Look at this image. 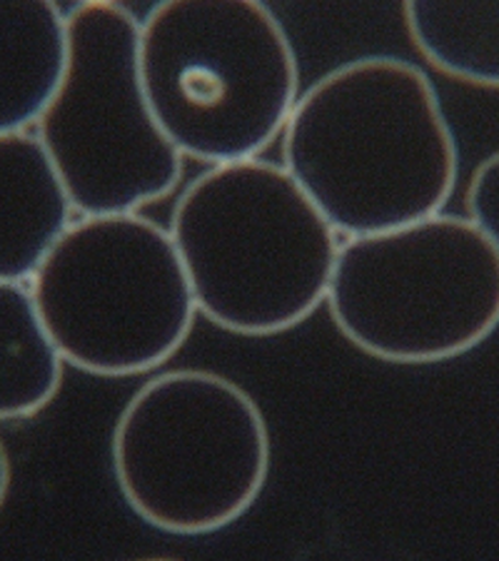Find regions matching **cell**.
I'll return each instance as SVG.
<instances>
[{"mask_svg": "<svg viewBox=\"0 0 499 561\" xmlns=\"http://www.w3.org/2000/svg\"><path fill=\"white\" fill-rule=\"evenodd\" d=\"M29 287L66 362L98 377L160 367L197 314L170 230L138 213L78 217Z\"/></svg>", "mask_w": 499, "mask_h": 561, "instance_id": "8992f818", "label": "cell"}, {"mask_svg": "<svg viewBox=\"0 0 499 561\" xmlns=\"http://www.w3.org/2000/svg\"><path fill=\"white\" fill-rule=\"evenodd\" d=\"M113 472L125 504L150 527L183 537L225 529L265 490V417L228 377L162 373L115 422Z\"/></svg>", "mask_w": 499, "mask_h": 561, "instance_id": "277c9868", "label": "cell"}, {"mask_svg": "<svg viewBox=\"0 0 499 561\" xmlns=\"http://www.w3.org/2000/svg\"><path fill=\"white\" fill-rule=\"evenodd\" d=\"M68 13L53 0L0 3V133L35 128L68 70Z\"/></svg>", "mask_w": 499, "mask_h": 561, "instance_id": "9c48e42d", "label": "cell"}, {"mask_svg": "<svg viewBox=\"0 0 499 561\" xmlns=\"http://www.w3.org/2000/svg\"><path fill=\"white\" fill-rule=\"evenodd\" d=\"M465 207L469 220L487 234L499 252V150L479 162L472 173Z\"/></svg>", "mask_w": 499, "mask_h": 561, "instance_id": "7c38bea8", "label": "cell"}, {"mask_svg": "<svg viewBox=\"0 0 499 561\" xmlns=\"http://www.w3.org/2000/svg\"><path fill=\"white\" fill-rule=\"evenodd\" d=\"M457 142L430 78L367 56L299 95L283 168L338 234L389 232L440 215L457 185Z\"/></svg>", "mask_w": 499, "mask_h": 561, "instance_id": "6da1fadb", "label": "cell"}, {"mask_svg": "<svg viewBox=\"0 0 499 561\" xmlns=\"http://www.w3.org/2000/svg\"><path fill=\"white\" fill-rule=\"evenodd\" d=\"M334 328L365 355L434 365L499 324V252L469 217L434 215L348 238L328 289Z\"/></svg>", "mask_w": 499, "mask_h": 561, "instance_id": "5b68a950", "label": "cell"}, {"mask_svg": "<svg viewBox=\"0 0 499 561\" xmlns=\"http://www.w3.org/2000/svg\"><path fill=\"white\" fill-rule=\"evenodd\" d=\"M66 183L38 135L0 133V283H29L72 222Z\"/></svg>", "mask_w": 499, "mask_h": 561, "instance_id": "ba28073f", "label": "cell"}, {"mask_svg": "<svg viewBox=\"0 0 499 561\" xmlns=\"http://www.w3.org/2000/svg\"><path fill=\"white\" fill-rule=\"evenodd\" d=\"M402 15L430 66L462 83L499 90V3L407 0Z\"/></svg>", "mask_w": 499, "mask_h": 561, "instance_id": "8fae6325", "label": "cell"}, {"mask_svg": "<svg viewBox=\"0 0 499 561\" xmlns=\"http://www.w3.org/2000/svg\"><path fill=\"white\" fill-rule=\"evenodd\" d=\"M138 66L166 138L211 165L260 158L299 101L293 45L258 0H166L140 23Z\"/></svg>", "mask_w": 499, "mask_h": 561, "instance_id": "3957f363", "label": "cell"}, {"mask_svg": "<svg viewBox=\"0 0 499 561\" xmlns=\"http://www.w3.org/2000/svg\"><path fill=\"white\" fill-rule=\"evenodd\" d=\"M68 38L66 78L35 135L76 213H135L168 197L183 178L185 158L145 98L140 21L113 0H88L68 13Z\"/></svg>", "mask_w": 499, "mask_h": 561, "instance_id": "52a82bcc", "label": "cell"}, {"mask_svg": "<svg viewBox=\"0 0 499 561\" xmlns=\"http://www.w3.org/2000/svg\"><path fill=\"white\" fill-rule=\"evenodd\" d=\"M63 365L29 283H0V417L31 420L45 410L60 389Z\"/></svg>", "mask_w": 499, "mask_h": 561, "instance_id": "30bf717a", "label": "cell"}, {"mask_svg": "<svg viewBox=\"0 0 499 561\" xmlns=\"http://www.w3.org/2000/svg\"><path fill=\"white\" fill-rule=\"evenodd\" d=\"M168 230L197 312L217 328L270 337L328 300L340 234L277 162L252 158L200 173Z\"/></svg>", "mask_w": 499, "mask_h": 561, "instance_id": "7a4b0ae2", "label": "cell"}]
</instances>
